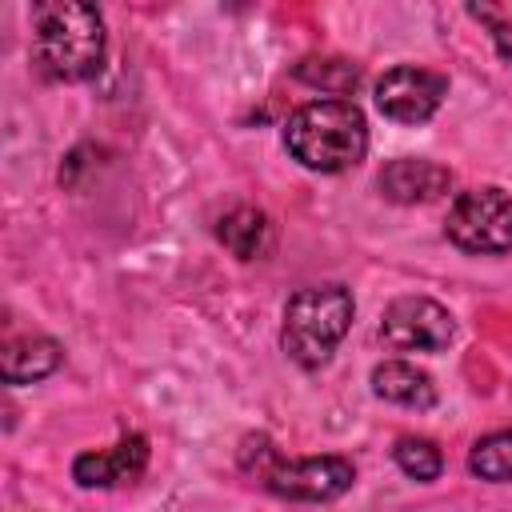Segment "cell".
<instances>
[{
	"label": "cell",
	"mask_w": 512,
	"mask_h": 512,
	"mask_svg": "<svg viewBox=\"0 0 512 512\" xmlns=\"http://www.w3.org/2000/svg\"><path fill=\"white\" fill-rule=\"evenodd\" d=\"M148 436L144 432H124L112 448L100 452H80L72 460V480L80 488H116V484H132L144 476L148 468Z\"/></svg>",
	"instance_id": "obj_8"
},
{
	"label": "cell",
	"mask_w": 512,
	"mask_h": 512,
	"mask_svg": "<svg viewBox=\"0 0 512 512\" xmlns=\"http://www.w3.org/2000/svg\"><path fill=\"white\" fill-rule=\"evenodd\" d=\"M240 468L272 496L304 504H328L356 484V464L348 456H284L264 432L244 436Z\"/></svg>",
	"instance_id": "obj_4"
},
{
	"label": "cell",
	"mask_w": 512,
	"mask_h": 512,
	"mask_svg": "<svg viewBox=\"0 0 512 512\" xmlns=\"http://www.w3.org/2000/svg\"><path fill=\"white\" fill-rule=\"evenodd\" d=\"M448 96V76L420 68V64H396L376 80V108L392 124H424L440 112Z\"/></svg>",
	"instance_id": "obj_7"
},
{
	"label": "cell",
	"mask_w": 512,
	"mask_h": 512,
	"mask_svg": "<svg viewBox=\"0 0 512 512\" xmlns=\"http://www.w3.org/2000/svg\"><path fill=\"white\" fill-rule=\"evenodd\" d=\"M216 240L236 256V260H260L272 244V224L260 208L236 204L216 220Z\"/></svg>",
	"instance_id": "obj_12"
},
{
	"label": "cell",
	"mask_w": 512,
	"mask_h": 512,
	"mask_svg": "<svg viewBox=\"0 0 512 512\" xmlns=\"http://www.w3.org/2000/svg\"><path fill=\"white\" fill-rule=\"evenodd\" d=\"M104 16L84 0H44L32 4V60L48 80L80 84L104 64Z\"/></svg>",
	"instance_id": "obj_1"
},
{
	"label": "cell",
	"mask_w": 512,
	"mask_h": 512,
	"mask_svg": "<svg viewBox=\"0 0 512 512\" xmlns=\"http://www.w3.org/2000/svg\"><path fill=\"white\" fill-rule=\"evenodd\" d=\"M368 380H372V392L388 404L416 408V412L436 404V380L424 368H416L412 360H380Z\"/></svg>",
	"instance_id": "obj_11"
},
{
	"label": "cell",
	"mask_w": 512,
	"mask_h": 512,
	"mask_svg": "<svg viewBox=\"0 0 512 512\" xmlns=\"http://www.w3.org/2000/svg\"><path fill=\"white\" fill-rule=\"evenodd\" d=\"M64 360V348L44 336V332H24V336H12L0 352V376L4 384H36L44 376H52Z\"/></svg>",
	"instance_id": "obj_10"
},
{
	"label": "cell",
	"mask_w": 512,
	"mask_h": 512,
	"mask_svg": "<svg viewBox=\"0 0 512 512\" xmlns=\"http://www.w3.org/2000/svg\"><path fill=\"white\" fill-rule=\"evenodd\" d=\"M392 460L416 484H432L444 472V456H440V448L428 436H400L396 448H392Z\"/></svg>",
	"instance_id": "obj_15"
},
{
	"label": "cell",
	"mask_w": 512,
	"mask_h": 512,
	"mask_svg": "<svg viewBox=\"0 0 512 512\" xmlns=\"http://www.w3.org/2000/svg\"><path fill=\"white\" fill-rule=\"evenodd\" d=\"M284 148L308 172H348L368 156V116L356 100H308L284 120Z\"/></svg>",
	"instance_id": "obj_2"
},
{
	"label": "cell",
	"mask_w": 512,
	"mask_h": 512,
	"mask_svg": "<svg viewBox=\"0 0 512 512\" xmlns=\"http://www.w3.org/2000/svg\"><path fill=\"white\" fill-rule=\"evenodd\" d=\"M356 316V300L352 288L340 280H324V284H308L296 288L284 304V320H280V348L296 368H324L332 360V352L340 348V340L348 336Z\"/></svg>",
	"instance_id": "obj_3"
},
{
	"label": "cell",
	"mask_w": 512,
	"mask_h": 512,
	"mask_svg": "<svg viewBox=\"0 0 512 512\" xmlns=\"http://www.w3.org/2000/svg\"><path fill=\"white\" fill-rule=\"evenodd\" d=\"M444 236L472 256H504L512 252V192L500 184L468 188L452 200Z\"/></svg>",
	"instance_id": "obj_5"
},
{
	"label": "cell",
	"mask_w": 512,
	"mask_h": 512,
	"mask_svg": "<svg viewBox=\"0 0 512 512\" xmlns=\"http://www.w3.org/2000/svg\"><path fill=\"white\" fill-rule=\"evenodd\" d=\"M456 336V320L432 296H396L380 316V340L392 352H444Z\"/></svg>",
	"instance_id": "obj_6"
},
{
	"label": "cell",
	"mask_w": 512,
	"mask_h": 512,
	"mask_svg": "<svg viewBox=\"0 0 512 512\" xmlns=\"http://www.w3.org/2000/svg\"><path fill=\"white\" fill-rule=\"evenodd\" d=\"M468 472L488 484H512V428H496L468 448Z\"/></svg>",
	"instance_id": "obj_13"
},
{
	"label": "cell",
	"mask_w": 512,
	"mask_h": 512,
	"mask_svg": "<svg viewBox=\"0 0 512 512\" xmlns=\"http://www.w3.org/2000/svg\"><path fill=\"white\" fill-rule=\"evenodd\" d=\"M296 80H304V84H312L328 96L348 100L360 84V68L352 60H340V56H308V60L296 64Z\"/></svg>",
	"instance_id": "obj_14"
},
{
	"label": "cell",
	"mask_w": 512,
	"mask_h": 512,
	"mask_svg": "<svg viewBox=\"0 0 512 512\" xmlns=\"http://www.w3.org/2000/svg\"><path fill=\"white\" fill-rule=\"evenodd\" d=\"M376 184H380V196L392 204H432L452 188V172L424 156H400L380 168Z\"/></svg>",
	"instance_id": "obj_9"
}]
</instances>
